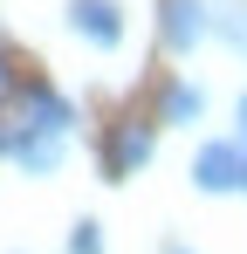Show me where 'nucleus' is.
<instances>
[{"label":"nucleus","mask_w":247,"mask_h":254,"mask_svg":"<svg viewBox=\"0 0 247 254\" xmlns=\"http://www.w3.org/2000/svg\"><path fill=\"white\" fill-rule=\"evenodd\" d=\"M14 124L41 130V137H69L76 110H69V96H55L48 83H28V89H14Z\"/></svg>","instance_id":"nucleus-1"},{"label":"nucleus","mask_w":247,"mask_h":254,"mask_svg":"<svg viewBox=\"0 0 247 254\" xmlns=\"http://www.w3.org/2000/svg\"><path fill=\"white\" fill-rule=\"evenodd\" d=\"M69 28L89 48H117L124 42V7L117 0H69Z\"/></svg>","instance_id":"nucleus-2"},{"label":"nucleus","mask_w":247,"mask_h":254,"mask_svg":"<svg viewBox=\"0 0 247 254\" xmlns=\"http://www.w3.org/2000/svg\"><path fill=\"white\" fill-rule=\"evenodd\" d=\"M192 186H199V192H234V186H241V144H227V137L199 144V158H192Z\"/></svg>","instance_id":"nucleus-3"},{"label":"nucleus","mask_w":247,"mask_h":254,"mask_svg":"<svg viewBox=\"0 0 247 254\" xmlns=\"http://www.w3.org/2000/svg\"><path fill=\"white\" fill-rule=\"evenodd\" d=\"M137 165H151V124H117L110 144H103V172L110 179H130Z\"/></svg>","instance_id":"nucleus-4"},{"label":"nucleus","mask_w":247,"mask_h":254,"mask_svg":"<svg viewBox=\"0 0 247 254\" xmlns=\"http://www.w3.org/2000/svg\"><path fill=\"white\" fill-rule=\"evenodd\" d=\"M165 48H179V55H185V48H199L206 42V28H213V21H206V0H165Z\"/></svg>","instance_id":"nucleus-5"},{"label":"nucleus","mask_w":247,"mask_h":254,"mask_svg":"<svg viewBox=\"0 0 247 254\" xmlns=\"http://www.w3.org/2000/svg\"><path fill=\"white\" fill-rule=\"evenodd\" d=\"M199 110H206V89L199 83H172L165 89V124H199Z\"/></svg>","instance_id":"nucleus-6"},{"label":"nucleus","mask_w":247,"mask_h":254,"mask_svg":"<svg viewBox=\"0 0 247 254\" xmlns=\"http://www.w3.org/2000/svg\"><path fill=\"white\" fill-rule=\"evenodd\" d=\"M69 254H103V227H96V220H82L76 234H69Z\"/></svg>","instance_id":"nucleus-7"},{"label":"nucleus","mask_w":247,"mask_h":254,"mask_svg":"<svg viewBox=\"0 0 247 254\" xmlns=\"http://www.w3.org/2000/svg\"><path fill=\"white\" fill-rule=\"evenodd\" d=\"M220 28H227V42L247 48V7H234V14H220Z\"/></svg>","instance_id":"nucleus-8"},{"label":"nucleus","mask_w":247,"mask_h":254,"mask_svg":"<svg viewBox=\"0 0 247 254\" xmlns=\"http://www.w3.org/2000/svg\"><path fill=\"white\" fill-rule=\"evenodd\" d=\"M0 89H7V55H0Z\"/></svg>","instance_id":"nucleus-9"},{"label":"nucleus","mask_w":247,"mask_h":254,"mask_svg":"<svg viewBox=\"0 0 247 254\" xmlns=\"http://www.w3.org/2000/svg\"><path fill=\"white\" fill-rule=\"evenodd\" d=\"M165 254H192V248H179V241H172V248H165Z\"/></svg>","instance_id":"nucleus-10"},{"label":"nucleus","mask_w":247,"mask_h":254,"mask_svg":"<svg viewBox=\"0 0 247 254\" xmlns=\"http://www.w3.org/2000/svg\"><path fill=\"white\" fill-rule=\"evenodd\" d=\"M241 186H247V151H241Z\"/></svg>","instance_id":"nucleus-11"},{"label":"nucleus","mask_w":247,"mask_h":254,"mask_svg":"<svg viewBox=\"0 0 247 254\" xmlns=\"http://www.w3.org/2000/svg\"><path fill=\"white\" fill-rule=\"evenodd\" d=\"M241 130H247V96H241Z\"/></svg>","instance_id":"nucleus-12"}]
</instances>
